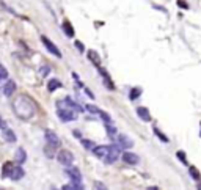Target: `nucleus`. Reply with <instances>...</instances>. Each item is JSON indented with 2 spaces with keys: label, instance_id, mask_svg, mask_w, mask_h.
<instances>
[{
  "label": "nucleus",
  "instance_id": "nucleus-26",
  "mask_svg": "<svg viewBox=\"0 0 201 190\" xmlns=\"http://www.w3.org/2000/svg\"><path fill=\"white\" fill-rule=\"evenodd\" d=\"M154 132H156V135H157V137H159L162 141H163V143H168V138H167V137H165V135H163V134H162V132H160L157 127H154Z\"/></svg>",
  "mask_w": 201,
  "mask_h": 190
},
{
  "label": "nucleus",
  "instance_id": "nucleus-17",
  "mask_svg": "<svg viewBox=\"0 0 201 190\" xmlns=\"http://www.w3.org/2000/svg\"><path fill=\"white\" fill-rule=\"evenodd\" d=\"M61 27H63V30H65V35H66V36L72 38V36L75 35V32H74V27L71 25V24H69L68 20H66V22H63V25H61Z\"/></svg>",
  "mask_w": 201,
  "mask_h": 190
},
{
  "label": "nucleus",
  "instance_id": "nucleus-27",
  "mask_svg": "<svg viewBox=\"0 0 201 190\" xmlns=\"http://www.w3.org/2000/svg\"><path fill=\"white\" fill-rule=\"evenodd\" d=\"M99 116L104 120V123H107V121H112L110 115H109V113H105V112H102V110H99Z\"/></svg>",
  "mask_w": 201,
  "mask_h": 190
},
{
  "label": "nucleus",
  "instance_id": "nucleus-16",
  "mask_svg": "<svg viewBox=\"0 0 201 190\" xmlns=\"http://www.w3.org/2000/svg\"><path fill=\"white\" fill-rule=\"evenodd\" d=\"M3 138L8 141V143H14V141H16V134L11 130V129H3Z\"/></svg>",
  "mask_w": 201,
  "mask_h": 190
},
{
  "label": "nucleus",
  "instance_id": "nucleus-19",
  "mask_svg": "<svg viewBox=\"0 0 201 190\" xmlns=\"http://www.w3.org/2000/svg\"><path fill=\"white\" fill-rule=\"evenodd\" d=\"M58 88H61V82L60 80H57V79H52L49 83H47V90L52 93V91H55V90H58Z\"/></svg>",
  "mask_w": 201,
  "mask_h": 190
},
{
  "label": "nucleus",
  "instance_id": "nucleus-2",
  "mask_svg": "<svg viewBox=\"0 0 201 190\" xmlns=\"http://www.w3.org/2000/svg\"><path fill=\"white\" fill-rule=\"evenodd\" d=\"M57 116L63 123H69V121H74L77 118V112L69 108V107H58L57 108Z\"/></svg>",
  "mask_w": 201,
  "mask_h": 190
},
{
  "label": "nucleus",
  "instance_id": "nucleus-32",
  "mask_svg": "<svg viewBox=\"0 0 201 190\" xmlns=\"http://www.w3.org/2000/svg\"><path fill=\"white\" fill-rule=\"evenodd\" d=\"M49 74V68L47 66H42L41 68V76H47Z\"/></svg>",
  "mask_w": 201,
  "mask_h": 190
},
{
  "label": "nucleus",
  "instance_id": "nucleus-3",
  "mask_svg": "<svg viewBox=\"0 0 201 190\" xmlns=\"http://www.w3.org/2000/svg\"><path fill=\"white\" fill-rule=\"evenodd\" d=\"M115 140H116V146L119 148V149H131L132 146H134V141L126 135V134H118L116 137H115Z\"/></svg>",
  "mask_w": 201,
  "mask_h": 190
},
{
  "label": "nucleus",
  "instance_id": "nucleus-4",
  "mask_svg": "<svg viewBox=\"0 0 201 190\" xmlns=\"http://www.w3.org/2000/svg\"><path fill=\"white\" fill-rule=\"evenodd\" d=\"M57 160L61 165H65V167H69V165H72V162H74V154L71 151H68V149H61L57 154Z\"/></svg>",
  "mask_w": 201,
  "mask_h": 190
},
{
  "label": "nucleus",
  "instance_id": "nucleus-30",
  "mask_svg": "<svg viewBox=\"0 0 201 190\" xmlns=\"http://www.w3.org/2000/svg\"><path fill=\"white\" fill-rule=\"evenodd\" d=\"M87 110H88L90 113H96V115H99V108H97L96 105H91V104H88V105H87Z\"/></svg>",
  "mask_w": 201,
  "mask_h": 190
},
{
  "label": "nucleus",
  "instance_id": "nucleus-36",
  "mask_svg": "<svg viewBox=\"0 0 201 190\" xmlns=\"http://www.w3.org/2000/svg\"><path fill=\"white\" fill-rule=\"evenodd\" d=\"M199 126H201V124H199ZM199 137H201V129H199Z\"/></svg>",
  "mask_w": 201,
  "mask_h": 190
},
{
  "label": "nucleus",
  "instance_id": "nucleus-35",
  "mask_svg": "<svg viewBox=\"0 0 201 190\" xmlns=\"http://www.w3.org/2000/svg\"><path fill=\"white\" fill-rule=\"evenodd\" d=\"M94 187H97V188H105L104 185H100V182H96V184H94Z\"/></svg>",
  "mask_w": 201,
  "mask_h": 190
},
{
  "label": "nucleus",
  "instance_id": "nucleus-15",
  "mask_svg": "<svg viewBox=\"0 0 201 190\" xmlns=\"http://www.w3.org/2000/svg\"><path fill=\"white\" fill-rule=\"evenodd\" d=\"M105 130H107L109 137H112V138H115V137L118 135V130H116V127H115V124H113L112 121H107V123H105Z\"/></svg>",
  "mask_w": 201,
  "mask_h": 190
},
{
  "label": "nucleus",
  "instance_id": "nucleus-25",
  "mask_svg": "<svg viewBox=\"0 0 201 190\" xmlns=\"http://www.w3.org/2000/svg\"><path fill=\"white\" fill-rule=\"evenodd\" d=\"M88 57H90V60H91L93 63H96V64L99 66V57H97V54H96L94 51H90V52H88Z\"/></svg>",
  "mask_w": 201,
  "mask_h": 190
},
{
  "label": "nucleus",
  "instance_id": "nucleus-1",
  "mask_svg": "<svg viewBox=\"0 0 201 190\" xmlns=\"http://www.w3.org/2000/svg\"><path fill=\"white\" fill-rule=\"evenodd\" d=\"M11 107H13L14 115L22 121H30L36 115V105L27 94H19V96H16L11 102Z\"/></svg>",
  "mask_w": 201,
  "mask_h": 190
},
{
  "label": "nucleus",
  "instance_id": "nucleus-5",
  "mask_svg": "<svg viewBox=\"0 0 201 190\" xmlns=\"http://www.w3.org/2000/svg\"><path fill=\"white\" fill-rule=\"evenodd\" d=\"M41 41H42L44 47H46V49H47L50 54H52V55H55L57 58H61V57H63V55H61V52H60V49H58V47H57L52 41H50L47 36H44V35H42V36H41Z\"/></svg>",
  "mask_w": 201,
  "mask_h": 190
},
{
  "label": "nucleus",
  "instance_id": "nucleus-31",
  "mask_svg": "<svg viewBox=\"0 0 201 190\" xmlns=\"http://www.w3.org/2000/svg\"><path fill=\"white\" fill-rule=\"evenodd\" d=\"M75 47H77V49H79L80 52H83V51H85V46H83L80 41H75Z\"/></svg>",
  "mask_w": 201,
  "mask_h": 190
},
{
  "label": "nucleus",
  "instance_id": "nucleus-12",
  "mask_svg": "<svg viewBox=\"0 0 201 190\" xmlns=\"http://www.w3.org/2000/svg\"><path fill=\"white\" fill-rule=\"evenodd\" d=\"M137 115H138L140 120L145 121V123H149L151 120H153V116H151V113H149V110L146 107H138L137 108Z\"/></svg>",
  "mask_w": 201,
  "mask_h": 190
},
{
  "label": "nucleus",
  "instance_id": "nucleus-22",
  "mask_svg": "<svg viewBox=\"0 0 201 190\" xmlns=\"http://www.w3.org/2000/svg\"><path fill=\"white\" fill-rule=\"evenodd\" d=\"M140 94H141V88H132L131 93H129V98H131V101H134L140 96Z\"/></svg>",
  "mask_w": 201,
  "mask_h": 190
},
{
  "label": "nucleus",
  "instance_id": "nucleus-11",
  "mask_svg": "<svg viewBox=\"0 0 201 190\" xmlns=\"http://www.w3.org/2000/svg\"><path fill=\"white\" fill-rule=\"evenodd\" d=\"M123 160L126 162V163H129V165H137V163H140V157L137 156V154H134V152H124L123 154Z\"/></svg>",
  "mask_w": 201,
  "mask_h": 190
},
{
  "label": "nucleus",
  "instance_id": "nucleus-6",
  "mask_svg": "<svg viewBox=\"0 0 201 190\" xmlns=\"http://www.w3.org/2000/svg\"><path fill=\"white\" fill-rule=\"evenodd\" d=\"M66 176H69V179L75 184H82V173L79 168H75V167H69L66 168Z\"/></svg>",
  "mask_w": 201,
  "mask_h": 190
},
{
  "label": "nucleus",
  "instance_id": "nucleus-34",
  "mask_svg": "<svg viewBox=\"0 0 201 190\" xmlns=\"http://www.w3.org/2000/svg\"><path fill=\"white\" fill-rule=\"evenodd\" d=\"M178 5H179V7H184V8H187V3H185V2H182V0H178Z\"/></svg>",
  "mask_w": 201,
  "mask_h": 190
},
{
  "label": "nucleus",
  "instance_id": "nucleus-33",
  "mask_svg": "<svg viewBox=\"0 0 201 190\" xmlns=\"http://www.w3.org/2000/svg\"><path fill=\"white\" fill-rule=\"evenodd\" d=\"M5 127H7V123L3 121V118L0 116V129H5Z\"/></svg>",
  "mask_w": 201,
  "mask_h": 190
},
{
  "label": "nucleus",
  "instance_id": "nucleus-20",
  "mask_svg": "<svg viewBox=\"0 0 201 190\" xmlns=\"http://www.w3.org/2000/svg\"><path fill=\"white\" fill-rule=\"evenodd\" d=\"M13 168H14V165H13L11 162H7V163L3 165V173H2V176H3V178H10Z\"/></svg>",
  "mask_w": 201,
  "mask_h": 190
},
{
  "label": "nucleus",
  "instance_id": "nucleus-28",
  "mask_svg": "<svg viewBox=\"0 0 201 190\" xmlns=\"http://www.w3.org/2000/svg\"><path fill=\"white\" fill-rule=\"evenodd\" d=\"M82 145H85V148H87V149H93V148L96 146L94 143H91L90 140H85V138H82Z\"/></svg>",
  "mask_w": 201,
  "mask_h": 190
},
{
  "label": "nucleus",
  "instance_id": "nucleus-10",
  "mask_svg": "<svg viewBox=\"0 0 201 190\" xmlns=\"http://www.w3.org/2000/svg\"><path fill=\"white\" fill-rule=\"evenodd\" d=\"M57 105H58V107H69V108H72V110H75V112H83V108H82L77 102H74V101L69 99V98H65L63 101H58Z\"/></svg>",
  "mask_w": 201,
  "mask_h": 190
},
{
  "label": "nucleus",
  "instance_id": "nucleus-13",
  "mask_svg": "<svg viewBox=\"0 0 201 190\" xmlns=\"http://www.w3.org/2000/svg\"><path fill=\"white\" fill-rule=\"evenodd\" d=\"M14 91H16V82L11 80V79H8L7 83H5V86H3V93H5V96H11V94H13Z\"/></svg>",
  "mask_w": 201,
  "mask_h": 190
},
{
  "label": "nucleus",
  "instance_id": "nucleus-24",
  "mask_svg": "<svg viewBox=\"0 0 201 190\" xmlns=\"http://www.w3.org/2000/svg\"><path fill=\"white\" fill-rule=\"evenodd\" d=\"M189 171H190V176H192L195 181H199V179H201V175H199V171H198L195 167H190V170H189Z\"/></svg>",
  "mask_w": 201,
  "mask_h": 190
},
{
  "label": "nucleus",
  "instance_id": "nucleus-23",
  "mask_svg": "<svg viewBox=\"0 0 201 190\" xmlns=\"http://www.w3.org/2000/svg\"><path fill=\"white\" fill-rule=\"evenodd\" d=\"M7 79H8V71L2 63H0V80H7Z\"/></svg>",
  "mask_w": 201,
  "mask_h": 190
},
{
  "label": "nucleus",
  "instance_id": "nucleus-37",
  "mask_svg": "<svg viewBox=\"0 0 201 190\" xmlns=\"http://www.w3.org/2000/svg\"><path fill=\"white\" fill-rule=\"evenodd\" d=\"M198 188H201V184H199V185H198Z\"/></svg>",
  "mask_w": 201,
  "mask_h": 190
},
{
  "label": "nucleus",
  "instance_id": "nucleus-7",
  "mask_svg": "<svg viewBox=\"0 0 201 190\" xmlns=\"http://www.w3.org/2000/svg\"><path fill=\"white\" fill-rule=\"evenodd\" d=\"M44 138H46L47 143H49V145H52L54 148H58V146H60V138L57 137V134H55L54 130L47 129V130L44 132Z\"/></svg>",
  "mask_w": 201,
  "mask_h": 190
},
{
  "label": "nucleus",
  "instance_id": "nucleus-18",
  "mask_svg": "<svg viewBox=\"0 0 201 190\" xmlns=\"http://www.w3.org/2000/svg\"><path fill=\"white\" fill-rule=\"evenodd\" d=\"M16 160L19 163H24L25 160H27V152H25L24 148H17V151H16Z\"/></svg>",
  "mask_w": 201,
  "mask_h": 190
},
{
  "label": "nucleus",
  "instance_id": "nucleus-9",
  "mask_svg": "<svg viewBox=\"0 0 201 190\" xmlns=\"http://www.w3.org/2000/svg\"><path fill=\"white\" fill-rule=\"evenodd\" d=\"M119 154H121V149H119L116 145H110V152H109V156L105 157L104 162H107V163H115V162L119 159Z\"/></svg>",
  "mask_w": 201,
  "mask_h": 190
},
{
  "label": "nucleus",
  "instance_id": "nucleus-29",
  "mask_svg": "<svg viewBox=\"0 0 201 190\" xmlns=\"http://www.w3.org/2000/svg\"><path fill=\"white\" fill-rule=\"evenodd\" d=\"M176 156L179 157V160H181L182 163H187V157H185V152H184V151H178V152H176Z\"/></svg>",
  "mask_w": 201,
  "mask_h": 190
},
{
  "label": "nucleus",
  "instance_id": "nucleus-14",
  "mask_svg": "<svg viewBox=\"0 0 201 190\" xmlns=\"http://www.w3.org/2000/svg\"><path fill=\"white\" fill-rule=\"evenodd\" d=\"M22 178H24V168H22V167H14L13 171H11V175H10V179L19 181V179H22Z\"/></svg>",
  "mask_w": 201,
  "mask_h": 190
},
{
  "label": "nucleus",
  "instance_id": "nucleus-8",
  "mask_svg": "<svg viewBox=\"0 0 201 190\" xmlns=\"http://www.w3.org/2000/svg\"><path fill=\"white\" fill-rule=\"evenodd\" d=\"M93 152H94L96 157L105 160V157H107L109 152H110V145H99V146H94V148H93Z\"/></svg>",
  "mask_w": 201,
  "mask_h": 190
},
{
  "label": "nucleus",
  "instance_id": "nucleus-21",
  "mask_svg": "<svg viewBox=\"0 0 201 190\" xmlns=\"http://www.w3.org/2000/svg\"><path fill=\"white\" fill-rule=\"evenodd\" d=\"M54 149H57V148H54L52 145L47 143V145L44 146V154H46L49 159H54Z\"/></svg>",
  "mask_w": 201,
  "mask_h": 190
}]
</instances>
